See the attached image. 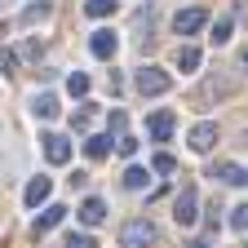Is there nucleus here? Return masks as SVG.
<instances>
[{
  "label": "nucleus",
  "instance_id": "obj_1",
  "mask_svg": "<svg viewBox=\"0 0 248 248\" xmlns=\"http://www.w3.org/2000/svg\"><path fill=\"white\" fill-rule=\"evenodd\" d=\"M155 239V222L151 217H129V222L120 226V248H151Z\"/></svg>",
  "mask_w": 248,
  "mask_h": 248
},
{
  "label": "nucleus",
  "instance_id": "obj_2",
  "mask_svg": "<svg viewBox=\"0 0 248 248\" xmlns=\"http://www.w3.org/2000/svg\"><path fill=\"white\" fill-rule=\"evenodd\" d=\"M133 89L142 93V98H160V93H169V89H173V76H169L164 67H138Z\"/></svg>",
  "mask_w": 248,
  "mask_h": 248
},
{
  "label": "nucleus",
  "instance_id": "obj_3",
  "mask_svg": "<svg viewBox=\"0 0 248 248\" xmlns=\"http://www.w3.org/2000/svg\"><path fill=\"white\" fill-rule=\"evenodd\" d=\"M173 217H177V226H195L200 222V195H195V186H182V191H177Z\"/></svg>",
  "mask_w": 248,
  "mask_h": 248
},
{
  "label": "nucleus",
  "instance_id": "obj_4",
  "mask_svg": "<svg viewBox=\"0 0 248 248\" xmlns=\"http://www.w3.org/2000/svg\"><path fill=\"white\" fill-rule=\"evenodd\" d=\"M204 22H208V14L195 5V9H177V18H173V31L177 36H195V31H204Z\"/></svg>",
  "mask_w": 248,
  "mask_h": 248
},
{
  "label": "nucleus",
  "instance_id": "obj_5",
  "mask_svg": "<svg viewBox=\"0 0 248 248\" xmlns=\"http://www.w3.org/2000/svg\"><path fill=\"white\" fill-rule=\"evenodd\" d=\"M213 146H217V124H213V120L195 124V129H191V151H195V155H208Z\"/></svg>",
  "mask_w": 248,
  "mask_h": 248
},
{
  "label": "nucleus",
  "instance_id": "obj_6",
  "mask_svg": "<svg viewBox=\"0 0 248 248\" xmlns=\"http://www.w3.org/2000/svg\"><path fill=\"white\" fill-rule=\"evenodd\" d=\"M40 142H45V160H49V164H67V160H71V142L62 138V133H45Z\"/></svg>",
  "mask_w": 248,
  "mask_h": 248
},
{
  "label": "nucleus",
  "instance_id": "obj_7",
  "mask_svg": "<svg viewBox=\"0 0 248 248\" xmlns=\"http://www.w3.org/2000/svg\"><path fill=\"white\" fill-rule=\"evenodd\" d=\"M173 124H177V115H173V111H155V115H151V124H146L151 142H169V138H173Z\"/></svg>",
  "mask_w": 248,
  "mask_h": 248
},
{
  "label": "nucleus",
  "instance_id": "obj_8",
  "mask_svg": "<svg viewBox=\"0 0 248 248\" xmlns=\"http://www.w3.org/2000/svg\"><path fill=\"white\" fill-rule=\"evenodd\" d=\"M62 217H67V208L62 204H45L40 213H36V222H31V235H45V231H53Z\"/></svg>",
  "mask_w": 248,
  "mask_h": 248
},
{
  "label": "nucleus",
  "instance_id": "obj_9",
  "mask_svg": "<svg viewBox=\"0 0 248 248\" xmlns=\"http://www.w3.org/2000/svg\"><path fill=\"white\" fill-rule=\"evenodd\" d=\"M49 191H53V182H49V177H31V182H27V191H22L27 208H40V204L49 200Z\"/></svg>",
  "mask_w": 248,
  "mask_h": 248
},
{
  "label": "nucleus",
  "instance_id": "obj_10",
  "mask_svg": "<svg viewBox=\"0 0 248 248\" xmlns=\"http://www.w3.org/2000/svg\"><path fill=\"white\" fill-rule=\"evenodd\" d=\"M89 49H93V58H115V49H120V40H115V31H93V40H89Z\"/></svg>",
  "mask_w": 248,
  "mask_h": 248
},
{
  "label": "nucleus",
  "instance_id": "obj_11",
  "mask_svg": "<svg viewBox=\"0 0 248 248\" xmlns=\"http://www.w3.org/2000/svg\"><path fill=\"white\" fill-rule=\"evenodd\" d=\"M226 93H231V84H226V80H208L204 89H195V93H191V102H195V107H208L213 98H226Z\"/></svg>",
  "mask_w": 248,
  "mask_h": 248
},
{
  "label": "nucleus",
  "instance_id": "obj_12",
  "mask_svg": "<svg viewBox=\"0 0 248 248\" xmlns=\"http://www.w3.org/2000/svg\"><path fill=\"white\" fill-rule=\"evenodd\" d=\"M53 14V0H36V5H27L22 14H18V27H31V22H45Z\"/></svg>",
  "mask_w": 248,
  "mask_h": 248
},
{
  "label": "nucleus",
  "instance_id": "obj_13",
  "mask_svg": "<svg viewBox=\"0 0 248 248\" xmlns=\"http://www.w3.org/2000/svg\"><path fill=\"white\" fill-rule=\"evenodd\" d=\"M208 177H217V182H226V186H235V182H244V177H248V169H239V164L222 160V164H213V173H208Z\"/></svg>",
  "mask_w": 248,
  "mask_h": 248
},
{
  "label": "nucleus",
  "instance_id": "obj_14",
  "mask_svg": "<svg viewBox=\"0 0 248 248\" xmlns=\"http://www.w3.org/2000/svg\"><path fill=\"white\" fill-rule=\"evenodd\" d=\"M102 217H107V204H102L98 195H89V200L80 204V222H84V226H98Z\"/></svg>",
  "mask_w": 248,
  "mask_h": 248
},
{
  "label": "nucleus",
  "instance_id": "obj_15",
  "mask_svg": "<svg viewBox=\"0 0 248 248\" xmlns=\"http://www.w3.org/2000/svg\"><path fill=\"white\" fill-rule=\"evenodd\" d=\"M84 155H89V160H107V155H111V133H93L84 142Z\"/></svg>",
  "mask_w": 248,
  "mask_h": 248
},
{
  "label": "nucleus",
  "instance_id": "obj_16",
  "mask_svg": "<svg viewBox=\"0 0 248 248\" xmlns=\"http://www.w3.org/2000/svg\"><path fill=\"white\" fill-rule=\"evenodd\" d=\"M31 111H36L40 120H58V111H62V107H58V98H53V93H40V98L31 102Z\"/></svg>",
  "mask_w": 248,
  "mask_h": 248
},
{
  "label": "nucleus",
  "instance_id": "obj_17",
  "mask_svg": "<svg viewBox=\"0 0 248 248\" xmlns=\"http://www.w3.org/2000/svg\"><path fill=\"white\" fill-rule=\"evenodd\" d=\"M120 9V0H84V14L89 18H111Z\"/></svg>",
  "mask_w": 248,
  "mask_h": 248
},
{
  "label": "nucleus",
  "instance_id": "obj_18",
  "mask_svg": "<svg viewBox=\"0 0 248 248\" xmlns=\"http://www.w3.org/2000/svg\"><path fill=\"white\" fill-rule=\"evenodd\" d=\"M200 67V49L195 45H182L177 49V71H195Z\"/></svg>",
  "mask_w": 248,
  "mask_h": 248
},
{
  "label": "nucleus",
  "instance_id": "obj_19",
  "mask_svg": "<svg viewBox=\"0 0 248 248\" xmlns=\"http://www.w3.org/2000/svg\"><path fill=\"white\" fill-rule=\"evenodd\" d=\"M146 177H151V173H146L142 164H133L129 173H124V186H129V191H142V186H146Z\"/></svg>",
  "mask_w": 248,
  "mask_h": 248
},
{
  "label": "nucleus",
  "instance_id": "obj_20",
  "mask_svg": "<svg viewBox=\"0 0 248 248\" xmlns=\"http://www.w3.org/2000/svg\"><path fill=\"white\" fill-rule=\"evenodd\" d=\"M67 89H71V98H84V93H89V76L84 71H71L67 76Z\"/></svg>",
  "mask_w": 248,
  "mask_h": 248
},
{
  "label": "nucleus",
  "instance_id": "obj_21",
  "mask_svg": "<svg viewBox=\"0 0 248 248\" xmlns=\"http://www.w3.org/2000/svg\"><path fill=\"white\" fill-rule=\"evenodd\" d=\"M208 40H213V45H226V40H231V18H217V22H213V36H208Z\"/></svg>",
  "mask_w": 248,
  "mask_h": 248
},
{
  "label": "nucleus",
  "instance_id": "obj_22",
  "mask_svg": "<svg viewBox=\"0 0 248 248\" xmlns=\"http://www.w3.org/2000/svg\"><path fill=\"white\" fill-rule=\"evenodd\" d=\"M151 169H155V173H177V160H173L169 151H160V155L151 160Z\"/></svg>",
  "mask_w": 248,
  "mask_h": 248
},
{
  "label": "nucleus",
  "instance_id": "obj_23",
  "mask_svg": "<svg viewBox=\"0 0 248 248\" xmlns=\"http://www.w3.org/2000/svg\"><path fill=\"white\" fill-rule=\"evenodd\" d=\"M89 120H93V102H84V107L71 115V129H80V133H84V129H89Z\"/></svg>",
  "mask_w": 248,
  "mask_h": 248
},
{
  "label": "nucleus",
  "instance_id": "obj_24",
  "mask_svg": "<svg viewBox=\"0 0 248 248\" xmlns=\"http://www.w3.org/2000/svg\"><path fill=\"white\" fill-rule=\"evenodd\" d=\"M231 226H235V231H244V235H248V204H239V208H235V213H231Z\"/></svg>",
  "mask_w": 248,
  "mask_h": 248
},
{
  "label": "nucleus",
  "instance_id": "obj_25",
  "mask_svg": "<svg viewBox=\"0 0 248 248\" xmlns=\"http://www.w3.org/2000/svg\"><path fill=\"white\" fill-rule=\"evenodd\" d=\"M115 151H120V155H133L138 142H133V138H115Z\"/></svg>",
  "mask_w": 248,
  "mask_h": 248
},
{
  "label": "nucleus",
  "instance_id": "obj_26",
  "mask_svg": "<svg viewBox=\"0 0 248 248\" xmlns=\"http://www.w3.org/2000/svg\"><path fill=\"white\" fill-rule=\"evenodd\" d=\"M111 133L124 138V111H111Z\"/></svg>",
  "mask_w": 248,
  "mask_h": 248
},
{
  "label": "nucleus",
  "instance_id": "obj_27",
  "mask_svg": "<svg viewBox=\"0 0 248 248\" xmlns=\"http://www.w3.org/2000/svg\"><path fill=\"white\" fill-rule=\"evenodd\" d=\"M67 248H98V244H93L89 235H71V239H67Z\"/></svg>",
  "mask_w": 248,
  "mask_h": 248
},
{
  "label": "nucleus",
  "instance_id": "obj_28",
  "mask_svg": "<svg viewBox=\"0 0 248 248\" xmlns=\"http://www.w3.org/2000/svg\"><path fill=\"white\" fill-rule=\"evenodd\" d=\"M244 67H248V49H244Z\"/></svg>",
  "mask_w": 248,
  "mask_h": 248
},
{
  "label": "nucleus",
  "instance_id": "obj_29",
  "mask_svg": "<svg viewBox=\"0 0 248 248\" xmlns=\"http://www.w3.org/2000/svg\"><path fill=\"white\" fill-rule=\"evenodd\" d=\"M191 248H208V244H191Z\"/></svg>",
  "mask_w": 248,
  "mask_h": 248
},
{
  "label": "nucleus",
  "instance_id": "obj_30",
  "mask_svg": "<svg viewBox=\"0 0 248 248\" xmlns=\"http://www.w3.org/2000/svg\"><path fill=\"white\" fill-rule=\"evenodd\" d=\"M244 186H248V177H244Z\"/></svg>",
  "mask_w": 248,
  "mask_h": 248
}]
</instances>
